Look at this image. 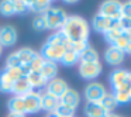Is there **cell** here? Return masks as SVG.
<instances>
[{"label": "cell", "instance_id": "1", "mask_svg": "<svg viewBox=\"0 0 131 117\" xmlns=\"http://www.w3.org/2000/svg\"><path fill=\"white\" fill-rule=\"evenodd\" d=\"M61 31L66 35L69 41H88L89 24L80 16H68Z\"/></svg>", "mask_w": 131, "mask_h": 117}, {"label": "cell", "instance_id": "2", "mask_svg": "<svg viewBox=\"0 0 131 117\" xmlns=\"http://www.w3.org/2000/svg\"><path fill=\"white\" fill-rule=\"evenodd\" d=\"M44 16H45L47 20V27L51 30H57V31L62 28V26L68 18L66 13L61 7H51L44 13Z\"/></svg>", "mask_w": 131, "mask_h": 117}, {"label": "cell", "instance_id": "3", "mask_svg": "<svg viewBox=\"0 0 131 117\" xmlns=\"http://www.w3.org/2000/svg\"><path fill=\"white\" fill-rule=\"evenodd\" d=\"M66 48L65 47H58V45H51V44H44L41 48V57L45 61H51V62H61L63 54H65Z\"/></svg>", "mask_w": 131, "mask_h": 117}, {"label": "cell", "instance_id": "4", "mask_svg": "<svg viewBox=\"0 0 131 117\" xmlns=\"http://www.w3.org/2000/svg\"><path fill=\"white\" fill-rule=\"evenodd\" d=\"M26 114H35L41 110V93L31 90L23 96Z\"/></svg>", "mask_w": 131, "mask_h": 117}, {"label": "cell", "instance_id": "5", "mask_svg": "<svg viewBox=\"0 0 131 117\" xmlns=\"http://www.w3.org/2000/svg\"><path fill=\"white\" fill-rule=\"evenodd\" d=\"M120 7H121V3L120 2H116V0H107L104 3H102L99 10V14L104 16V17H108L114 21H118L121 18V13H120Z\"/></svg>", "mask_w": 131, "mask_h": 117}, {"label": "cell", "instance_id": "6", "mask_svg": "<svg viewBox=\"0 0 131 117\" xmlns=\"http://www.w3.org/2000/svg\"><path fill=\"white\" fill-rule=\"evenodd\" d=\"M106 93H107V92H106V88L99 82L89 83V85L86 86V89H85L86 100H88V102H92V103H99Z\"/></svg>", "mask_w": 131, "mask_h": 117}, {"label": "cell", "instance_id": "7", "mask_svg": "<svg viewBox=\"0 0 131 117\" xmlns=\"http://www.w3.org/2000/svg\"><path fill=\"white\" fill-rule=\"evenodd\" d=\"M102 72L100 62H79V73L83 79H94Z\"/></svg>", "mask_w": 131, "mask_h": 117}, {"label": "cell", "instance_id": "8", "mask_svg": "<svg viewBox=\"0 0 131 117\" xmlns=\"http://www.w3.org/2000/svg\"><path fill=\"white\" fill-rule=\"evenodd\" d=\"M92 26H93V28L96 30L97 33H107L108 30H111L113 27L117 26V21L111 20V18L108 17H104V16L99 14L97 13L96 16L93 17V21H92Z\"/></svg>", "mask_w": 131, "mask_h": 117}, {"label": "cell", "instance_id": "9", "mask_svg": "<svg viewBox=\"0 0 131 117\" xmlns=\"http://www.w3.org/2000/svg\"><path fill=\"white\" fill-rule=\"evenodd\" d=\"M17 41V31L13 26L0 27V45L2 47H13Z\"/></svg>", "mask_w": 131, "mask_h": 117}, {"label": "cell", "instance_id": "10", "mask_svg": "<svg viewBox=\"0 0 131 117\" xmlns=\"http://www.w3.org/2000/svg\"><path fill=\"white\" fill-rule=\"evenodd\" d=\"M45 88H47V93L52 94V96L58 97V99H61V96L68 90L66 82L63 79H59V78H55V79L49 80Z\"/></svg>", "mask_w": 131, "mask_h": 117}, {"label": "cell", "instance_id": "11", "mask_svg": "<svg viewBox=\"0 0 131 117\" xmlns=\"http://www.w3.org/2000/svg\"><path fill=\"white\" fill-rule=\"evenodd\" d=\"M59 103H62V104L68 106V107H71V109H76L80 103V96L76 90L68 88V90L61 96Z\"/></svg>", "mask_w": 131, "mask_h": 117}, {"label": "cell", "instance_id": "12", "mask_svg": "<svg viewBox=\"0 0 131 117\" xmlns=\"http://www.w3.org/2000/svg\"><path fill=\"white\" fill-rule=\"evenodd\" d=\"M104 59L107 61L110 65L117 66V65H120V63L124 61V52L120 51V49L116 48V47L110 45L107 49H106V52H104Z\"/></svg>", "mask_w": 131, "mask_h": 117}, {"label": "cell", "instance_id": "13", "mask_svg": "<svg viewBox=\"0 0 131 117\" xmlns=\"http://www.w3.org/2000/svg\"><path fill=\"white\" fill-rule=\"evenodd\" d=\"M31 90H32V88L28 83V80H27V76H21L20 79H17L14 82L12 93L14 94V96H24V94H27Z\"/></svg>", "mask_w": 131, "mask_h": 117}, {"label": "cell", "instance_id": "14", "mask_svg": "<svg viewBox=\"0 0 131 117\" xmlns=\"http://www.w3.org/2000/svg\"><path fill=\"white\" fill-rule=\"evenodd\" d=\"M59 104V99L49 93H41V110L54 113L57 106Z\"/></svg>", "mask_w": 131, "mask_h": 117}, {"label": "cell", "instance_id": "15", "mask_svg": "<svg viewBox=\"0 0 131 117\" xmlns=\"http://www.w3.org/2000/svg\"><path fill=\"white\" fill-rule=\"evenodd\" d=\"M27 80H28V83L31 85L32 90H34V89L45 88V86L48 85V80L42 76L41 72H30V73L27 75Z\"/></svg>", "mask_w": 131, "mask_h": 117}, {"label": "cell", "instance_id": "16", "mask_svg": "<svg viewBox=\"0 0 131 117\" xmlns=\"http://www.w3.org/2000/svg\"><path fill=\"white\" fill-rule=\"evenodd\" d=\"M85 114H86V117H106L107 111H106L104 109L100 106V103L86 102Z\"/></svg>", "mask_w": 131, "mask_h": 117}, {"label": "cell", "instance_id": "17", "mask_svg": "<svg viewBox=\"0 0 131 117\" xmlns=\"http://www.w3.org/2000/svg\"><path fill=\"white\" fill-rule=\"evenodd\" d=\"M9 113L13 114H23L26 116V109H24L23 96H13L9 100Z\"/></svg>", "mask_w": 131, "mask_h": 117}, {"label": "cell", "instance_id": "18", "mask_svg": "<svg viewBox=\"0 0 131 117\" xmlns=\"http://www.w3.org/2000/svg\"><path fill=\"white\" fill-rule=\"evenodd\" d=\"M51 7V2H48V0H31V2H28V12H34L37 14H44Z\"/></svg>", "mask_w": 131, "mask_h": 117}, {"label": "cell", "instance_id": "19", "mask_svg": "<svg viewBox=\"0 0 131 117\" xmlns=\"http://www.w3.org/2000/svg\"><path fill=\"white\" fill-rule=\"evenodd\" d=\"M128 72L124 71V69H116V71L111 72L110 75V83L113 86V89H120L123 86V83L125 82V78H127Z\"/></svg>", "mask_w": 131, "mask_h": 117}, {"label": "cell", "instance_id": "20", "mask_svg": "<svg viewBox=\"0 0 131 117\" xmlns=\"http://www.w3.org/2000/svg\"><path fill=\"white\" fill-rule=\"evenodd\" d=\"M40 72L42 73V76L45 78L48 82H49V80H52V79H55V78H57V73H58V65H57V62L45 61Z\"/></svg>", "mask_w": 131, "mask_h": 117}, {"label": "cell", "instance_id": "21", "mask_svg": "<svg viewBox=\"0 0 131 117\" xmlns=\"http://www.w3.org/2000/svg\"><path fill=\"white\" fill-rule=\"evenodd\" d=\"M14 82L16 80L7 73L4 69L0 72V92H3V93H12V89H13Z\"/></svg>", "mask_w": 131, "mask_h": 117}, {"label": "cell", "instance_id": "22", "mask_svg": "<svg viewBox=\"0 0 131 117\" xmlns=\"http://www.w3.org/2000/svg\"><path fill=\"white\" fill-rule=\"evenodd\" d=\"M47 44H51V45H58V47H68L69 44V40L66 38V35L63 34L61 30H58V31H55L54 34H51L48 37V40H47Z\"/></svg>", "mask_w": 131, "mask_h": 117}, {"label": "cell", "instance_id": "23", "mask_svg": "<svg viewBox=\"0 0 131 117\" xmlns=\"http://www.w3.org/2000/svg\"><path fill=\"white\" fill-rule=\"evenodd\" d=\"M99 103H100V106L107 111V113H111V110H114V109L117 107V104H118L113 93H106Z\"/></svg>", "mask_w": 131, "mask_h": 117}, {"label": "cell", "instance_id": "24", "mask_svg": "<svg viewBox=\"0 0 131 117\" xmlns=\"http://www.w3.org/2000/svg\"><path fill=\"white\" fill-rule=\"evenodd\" d=\"M79 62H99V54L92 47H88L82 54H79Z\"/></svg>", "mask_w": 131, "mask_h": 117}, {"label": "cell", "instance_id": "25", "mask_svg": "<svg viewBox=\"0 0 131 117\" xmlns=\"http://www.w3.org/2000/svg\"><path fill=\"white\" fill-rule=\"evenodd\" d=\"M17 57H18V59L21 61V63H30L32 59H34V57L37 55V52L34 51V49H31V48H21V49H18L17 52Z\"/></svg>", "mask_w": 131, "mask_h": 117}, {"label": "cell", "instance_id": "26", "mask_svg": "<svg viewBox=\"0 0 131 117\" xmlns=\"http://www.w3.org/2000/svg\"><path fill=\"white\" fill-rule=\"evenodd\" d=\"M78 62H79V54L71 51V49H66L63 57H62V59H61V63L65 65V66H72Z\"/></svg>", "mask_w": 131, "mask_h": 117}, {"label": "cell", "instance_id": "27", "mask_svg": "<svg viewBox=\"0 0 131 117\" xmlns=\"http://www.w3.org/2000/svg\"><path fill=\"white\" fill-rule=\"evenodd\" d=\"M121 34H123V31H121V28L118 27V23H117L116 27H113V28L108 30L107 33H104V38H106V41H107V42H110L111 45H113V44L116 42V40Z\"/></svg>", "mask_w": 131, "mask_h": 117}, {"label": "cell", "instance_id": "28", "mask_svg": "<svg viewBox=\"0 0 131 117\" xmlns=\"http://www.w3.org/2000/svg\"><path fill=\"white\" fill-rule=\"evenodd\" d=\"M88 47H89L88 41H69L66 49H71V51L76 52V54H82Z\"/></svg>", "mask_w": 131, "mask_h": 117}, {"label": "cell", "instance_id": "29", "mask_svg": "<svg viewBox=\"0 0 131 117\" xmlns=\"http://www.w3.org/2000/svg\"><path fill=\"white\" fill-rule=\"evenodd\" d=\"M51 114H55V116H62V117H73L75 109H71V107H68V106L59 103V104L57 106V109L54 110V113H51Z\"/></svg>", "mask_w": 131, "mask_h": 117}, {"label": "cell", "instance_id": "30", "mask_svg": "<svg viewBox=\"0 0 131 117\" xmlns=\"http://www.w3.org/2000/svg\"><path fill=\"white\" fill-rule=\"evenodd\" d=\"M0 14L4 17L14 14V9H13V0H4L0 2Z\"/></svg>", "mask_w": 131, "mask_h": 117}, {"label": "cell", "instance_id": "31", "mask_svg": "<svg viewBox=\"0 0 131 117\" xmlns=\"http://www.w3.org/2000/svg\"><path fill=\"white\" fill-rule=\"evenodd\" d=\"M14 14H24L28 12V2L26 0H13Z\"/></svg>", "mask_w": 131, "mask_h": 117}, {"label": "cell", "instance_id": "32", "mask_svg": "<svg viewBox=\"0 0 131 117\" xmlns=\"http://www.w3.org/2000/svg\"><path fill=\"white\" fill-rule=\"evenodd\" d=\"M44 62H45V59H44L42 57H41V54H38L34 57V59L30 62V69H31V72H40L41 68H42Z\"/></svg>", "mask_w": 131, "mask_h": 117}, {"label": "cell", "instance_id": "33", "mask_svg": "<svg viewBox=\"0 0 131 117\" xmlns=\"http://www.w3.org/2000/svg\"><path fill=\"white\" fill-rule=\"evenodd\" d=\"M32 27H34L35 30H47V28H48V27H47L45 16H44V14L35 16L34 20H32Z\"/></svg>", "mask_w": 131, "mask_h": 117}, {"label": "cell", "instance_id": "34", "mask_svg": "<svg viewBox=\"0 0 131 117\" xmlns=\"http://www.w3.org/2000/svg\"><path fill=\"white\" fill-rule=\"evenodd\" d=\"M21 65H23V63H21V61L18 59V57H17L16 52H13V54H10L9 57H7L6 68H20Z\"/></svg>", "mask_w": 131, "mask_h": 117}, {"label": "cell", "instance_id": "35", "mask_svg": "<svg viewBox=\"0 0 131 117\" xmlns=\"http://www.w3.org/2000/svg\"><path fill=\"white\" fill-rule=\"evenodd\" d=\"M113 94H114V97H116L117 103H128V102H131V97L128 96V93L124 92V90H114Z\"/></svg>", "mask_w": 131, "mask_h": 117}, {"label": "cell", "instance_id": "36", "mask_svg": "<svg viewBox=\"0 0 131 117\" xmlns=\"http://www.w3.org/2000/svg\"><path fill=\"white\" fill-rule=\"evenodd\" d=\"M127 44H128V40H127V37H125V34L123 33V34L116 40V42L113 44V47H116V48H118L120 51L124 52V51H125V47H127Z\"/></svg>", "mask_w": 131, "mask_h": 117}, {"label": "cell", "instance_id": "37", "mask_svg": "<svg viewBox=\"0 0 131 117\" xmlns=\"http://www.w3.org/2000/svg\"><path fill=\"white\" fill-rule=\"evenodd\" d=\"M118 27L121 28L123 33H127V31H131V18L128 17H121L118 21Z\"/></svg>", "mask_w": 131, "mask_h": 117}, {"label": "cell", "instance_id": "38", "mask_svg": "<svg viewBox=\"0 0 131 117\" xmlns=\"http://www.w3.org/2000/svg\"><path fill=\"white\" fill-rule=\"evenodd\" d=\"M120 13H121V17H128V18H131V2L121 3Z\"/></svg>", "mask_w": 131, "mask_h": 117}, {"label": "cell", "instance_id": "39", "mask_svg": "<svg viewBox=\"0 0 131 117\" xmlns=\"http://www.w3.org/2000/svg\"><path fill=\"white\" fill-rule=\"evenodd\" d=\"M116 90H124L128 93V96L131 97V72H128L127 78H125V82L123 83V86L120 89H116Z\"/></svg>", "mask_w": 131, "mask_h": 117}, {"label": "cell", "instance_id": "40", "mask_svg": "<svg viewBox=\"0 0 131 117\" xmlns=\"http://www.w3.org/2000/svg\"><path fill=\"white\" fill-rule=\"evenodd\" d=\"M4 71L7 72V73L10 75V76L13 78L14 80H17V79H20L23 75H21V71H20V68H4Z\"/></svg>", "mask_w": 131, "mask_h": 117}, {"label": "cell", "instance_id": "41", "mask_svg": "<svg viewBox=\"0 0 131 117\" xmlns=\"http://www.w3.org/2000/svg\"><path fill=\"white\" fill-rule=\"evenodd\" d=\"M127 52V54H131V41H128V44H127V47H125V51H124V54Z\"/></svg>", "mask_w": 131, "mask_h": 117}, {"label": "cell", "instance_id": "42", "mask_svg": "<svg viewBox=\"0 0 131 117\" xmlns=\"http://www.w3.org/2000/svg\"><path fill=\"white\" fill-rule=\"evenodd\" d=\"M7 117H26V116H23V114H13V113H9V114H7Z\"/></svg>", "mask_w": 131, "mask_h": 117}, {"label": "cell", "instance_id": "43", "mask_svg": "<svg viewBox=\"0 0 131 117\" xmlns=\"http://www.w3.org/2000/svg\"><path fill=\"white\" fill-rule=\"evenodd\" d=\"M124 34H125V37H127V40L131 41V31H127V33H124Z\"/></svg>", "mask_w": 131, "mask_h": 117}, {"label": "cell", "instance_id": "44", "mask_svg": "<svg viewBox=\"0 0 131 117\" xmlns=\"http://www.w3.org/2000/svg\"><path fill=\"white\" fill-rule=\"evenodd\" d=\"M106 117H120V116H116V114H113V113H107Z\"/></svg>", "mask_w": 131, "mask_h": 117}, {"label": "cell", "instance_id": "45", "mask_svg": "<svg viewBox=\"0 0 131 117\" xmlns=\"http://www.w3.org/2000/svg\"><path fill=\"white\" fill-rule=\"evenodd\" d=\"M2 54H3V47L0 45V57H2Z\"/></svg>", "mask_w": 131, "mask_h": 117}, {"label": "cell", "instance_id": "46", "mask_svg": "<svg viewBox=\"0 0 131 117\" xmlns=\"http://www.w3.org/2000/svg\"><path fill=\"white\" fill-rule=\"evenodd\" d=\"M52 117H62V116H55V114H51Z\"/></svg>", "mask_w": 131, "mask_h": 117}, {"label": "cell", "instance_id": "47", "mask_svg": "<svg viewBox=\"0 0 131 117\" xmlns=\"http://www.w3.org/2000/svg\"><path fill=\"white\" fill-rule=\"evenodd\" d=\"M48 117H52V116H51V114H49V116H48Z\"/></svg>", "mask_w": 131, "mask_h": 117}]
</instances>
